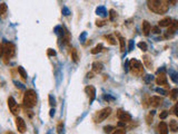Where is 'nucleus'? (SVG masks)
Here are the masks:
<instances>
[{
    "mask_svg": "<svg viewBox=\"0 0 178 134\" xmlns=\"http://www.w3.org/2000/svg\"><path fill=\"white\" fill-rule=\"evenodd\" d=\"M148 9L156 15H164L169 8V2L166 0H149L147 1Z\"/></svg>",
    "mask_w": 178,
    "mask_h": 134,
    "instance_id": "obj_1",
    "label": "nucleus"
},
{
    "mask_svg": "<svg viewBox=\"0 0 178 134\" xmlns=\"http://www.w3.org/2000/svg\"><path fill=\"white\" fill-rule=\"evenodd\" d=\"M37 104V94L34 89H27L24 95V105L26 108H32Z\"/></svg>",
    "mask_w": 178,
    "mask_h": 134,
    "instance_id": "obj_2",
    "label": "nucleus"
},
{
    "mask_svg": "<svg viewBox=\"0 0 178 134\" xmlns=\"http://www.w3.org/2000/svg\"><path fill=\"white\" fill-rule=\"evenodd\" d=\"M15 54H16V46L10 41H5L3 43V60H5V63H8V59L13 57Z\"/></svg>",
    "mask_w": 178,
    "mask_h": 134,
    "instance_id": "obj_3",
    "label": "nucleus"
},
{
    "mask_svg": "<svg viewBox=\"0 0 178 134\" xmlns=\"http://www.w3.org/2000/svg\"><path fill=\"white\" fill-rule=\"evenodd\" d=\"M129 70L134 76H141L144 74V68H142V64L137 59H131L129 62Z\"/></svg>",
    "mask_w": 178,
    "mask_h": 134,
    "instance_id": "obj_4",
    "label": "nucleus"
},
{
    "mask_svg": "<svg viewBox=\"0 0 178 134\" xmlns=\"http://www.w3.org/2000/svg\"><path fill=\"white\" fill-rule=\"evenodd\" d=\"M110 114H112V108L110 107H105V108H103L101 111H99L96 114V116H95V122L96 123H100V122L105 121Z\"/></svg>",
    "mask_w": 178,
    "mask_h": 134,
    "instance_id": "obj_5",
    "label": "nucleus"
},
{
    "mask_svg": "<svg viewBox=\"0 0 178 134\" xmlns=\"http://www.w3.org/2000/svg\"><path fill=\"white\" fill-rule=\"evenodd\" d=\"M8 106H9L11 113L13 115H16V116H18L19 112H20V107H19V105L17 104V102H16V99L12 96L8 97Z\"/></svg>",
    "mask_w": 178,
    "mask_h": 134,
    "instance_id": "obj_6",
    "label": "nucleus"
},
{
    "mask_svg": "<svg viewBox=\"0 0 178 134\" xmlns=\"http://www.w3.org/2000/svg\"><path fill=\"white\" fill-rule=\"evenodd\" d=\"M117 117L122 121V122H129L131 121V115L129 113H127V112H125V111H122V110H118L117 111Z\"/></svg>",
    "mask_w": 178,
    "mask_h": 134,
    "instance_id": "obj_7",
    "label": "nucleus"
},
{
    "mask_svg": "<svg viewBox=\"0 0 178 134\" xmlns=\"http://www.w3.org/2000/svg\"><path fill=\"white\" fill-rule=\"evenodd\" d=\"M16 127H17L19 133L24 134L26 132V123H25L24 118H21V117H17L16 118Z\"/></svg>",
    "mask_w": 178,
    "mask_h": 134,
    "instance_id": "obj_8",
    "label": "nucleus"
},
{
    "mask_svg": "<svg viewBox=\"0 0 178 134\" xmlns=\"http://www.w3.org/2000/svg\"><path fill=\"white\" fill-rule=\"evenodd\" d=\"M156 83H157V85H159V86H166L167 87V76H166V74L165 73H160L157 75L156 77Z\"/></svg>",
    "mask_w": 178,
    "mask_h": 134,
    "instance_id": "obj_9",
    "label": "nucleus"
},
{
    "mask_svg": "<svg viewBox=\"0 0 178 134\" xmlns=\"http://www.w3.org/2000/svg\"><path fill=\"white\" fill-rule=\"evenodd\" d=\"M149 104L151 106H154V107H158V106L163 104V98L159 97V96H152V97H150Z\"/></svg>",
    "mask_w": 178,
    "mask_h": 134,
    "instance_id": "obj_10",
    "label": "nucleus"
},
{
    "mask_svg": "<svg viewBox=\"0 0 178 134\" xmlns=\"http://www.w3.org/2000/svg\"><path fill=\"white\" fill-rule=\"evenodd\" d=\"M85 91H86V93L88 94L89 96V102L91 103L95 99V97H96V89H95L94 86H87L85 88Z\"/></svg>",
    "mask_w": 178,
    "mask_h": 134,
    "instance_id": "obj_11",
    "label": "nucleus"
},
{
    "mask_svg": "<svg viewBox=\"0 0 178 134\" xmlns=\"http://www.w3.org/2000/svg\"><path fill=\"white\" fill-rule=\"evenodd\" d=\"M177 29H178V20H173L171 24H170V26L168 27L167 35H173Z\"/></svg>",
    "mask_w": 178,
    "mask_h": 134,
    "instance_id": "obj_12",
    "label": "nucleus"
},
{
    "mask_svg": "<svg viewBox=\"0 0 178 134\" xmlns=\"http://www.w3.org/2000/svg\"><path fill=\"white\" fill-rule=\"evenodd\" d=\"M171 21H173L171 18H169V17H165V18H163L161 20L158 21V26H159V27H169V26H170V24H171Z\"/></svg>",
    "mask_w": 178,
    "mask_h": 134,
    "instance_id": "obj_13",
    "label": "nucleus"
},
{
    "mask_svg": "<svg viewBox=\"0 0 178 134\" xmlns=\"http://www.w3.org/2000/svg\"><path fill=\"white\" fill-rule=\"evenodd\" d=\"M150 30H151L150 24L147 20H144V21H142V31H144V35H145V36H148Z\"/></svg>",
    "mask_w": 178,
    "mask_h": 134,
    "instance_id": "obj_14",
    "label": "nucleus"
},
{
    "mask_svg": "<svg viewBox=\"0 0 178 134\" xmlns=\"http://www.w3.org/2000/svg\"><path fill=\"white\" fill-rule=\"evenodd\" d=\"M103 69V66L101 63H99V62H95L94 64H93V70H94V73L96 74H99V73H101Z\"/></svg>",
    "mask_w": 178,
    "mask_h": 134,
    "instance_id": "obj_15",
    "label": "nucleus"
},
{
    "mask_svg": "<svg viewBox=\"0 0 178 134\" xmlns=\"http://www.w3.org/2000/svg\"><path fill=\"white\" fill-rule=\"evenodd\" d=\"M158 132L159 134H168V126L165 122H160L158 124Z\"/></svg>",
    "mask_w": 178,
    "mask_h": 134,
    "instance_id": "obj_16",
    "label": "nucleus"
},
{
    "mask_svg": "<svg viewBox=\"0 0 178 134\" xmlns=\"http://www.w3.org/2000/svg\"><path fill=\"white\" fill-rule=\"evenodd\" d=\"M142 60H144V65L145 67H147L148 69H151L152 68V62H151V58L149 56H144L142 57Z\"/></svg>",
    "mask_w": 178,
    "mask_h": 134,
    "instance_id": "obj_17",
    "label": "nucleus"
},
{
    "mask_svg": "<svg viewBox=\"0 0 178 134\" xmlns=\"http://www.w3.org/2000/svg\"><path fill=\"white\" fill-rule=\"evenodd\" d=\"M169 130L171 131V132H174V133H176L178 131V123L176 121H174V120H171L170 121V123H169Z\"/></svg>",
    "mask_w": 178,
    "mask_h": 134,
    "instance_id": "obj_18",
    "label": "nucleus"
},
{
    "mask_svg": "<svg viewBox=\"0 0 178 134\" xmlns=\"http://www.w3.org/2000/svg\"><path fill=\"white\" fill-rule=\"evenodd\" d=\"M177 96H178V88H174L169 92V97L171 101H176L177 99Z\"/></svg>",
    "mask_w": 178,
    "mask_h": 134,
    "instance_id": "obj_19",
    "label": "nucleus"
},
{
    "mask_svg": "<svg viewBox=\"0 0 178 134\" xmlns=\"http://www.w3.org/2000/svg\"><path fill=\"white\" fill-rule=\"evenodd\" d=\"M57 133L58 134H64V129H65V125L62 121H59L58 124H57Z\"/></svg>",
    "mask_w": 178,
    "mask_h": 134,
    "instance_id": "obj_20",
    "label": "nucleus"
},
{
    "mask_svg": "<svg viewBox=\"0 0 178 134\" xmlns=\"http://www.w3.org/2000/svg\"><path fill=\"white\" fill-rule=\"evenodd\" d=\"M18 73L20 74V76H21V78H22V81H26L27 79V73H26V70L24 69V67L21 66H18Z\"/></svg>",
    "mask_w": 178,
    "mask_h": 134,
    "instance_id": "obj_21",
    "label": "nucleus"
},
{
    "mask_svg": "<svg viewBox=\"0 0 178 134\" xmlns=\"http://www.w3.org/2000/svg\"><path fill=\"white\" fill-rule=\"evenodd\" d=\"M154 115H155V112H154V111H151V112H149V113L147 114V116H146V123H147L148 125H150L151 123H152Z\"/></svg>",
    "mask_w": 178,
    "mask_h": 134,
    "instance_id": "obj_22",
    "label": "nucleus"
},
{
    "mask_svg": "<svg viewBox=\"0 0 178 134\" xmlns=\"http://www.w3.org/2000/svg\"><path fill=\"white\" fill-rule=\"evenodd\" d=\"M103 46L101 45V44H98L96 47H94L93 49H91V54H98V53H100V51H103Z\"/></svg>",
    "mask_w": 178,
    "mask_h": 134,
    "instance_id": "obj_23",
    "label": "nucleus"
},
{
    "mask_svg": "<svg viewBox=\"0 0 178 134\" xmlns=\"http://www.w3.org/2000/svg\"><path fill=\"white\" fill-rule=\"evenodd\" d=\"M118 39H119V43H120V51H125V48H126V43H125V38L122 37L120 35H117Z\"/></svg>",
    "mask_w": 178,
    "mask_h": 134,
    "instance_id": "obj_24",
    "label": "nucleus"
},
{
    "mask_svg": "<svg viewBox=\"0 0 178 134\" xmlns=\"http://www.w3.org/2000/svg\"><path fill=\"white\" fill-rule=\"evenodd\" d=\"M71 58H73V60H74L75 63L78 62V58H79V56H78V51H77V49H76V48H71Z\"/></svg>",
    "mask_w": 178,
    "mask_h": 134,
    "instance_id": "obj_25",
    "label": "nucleus"
},
{
    "mask_svg": "<svg viewBox=\"0 0 178 134\" xmlns=\"http://www.w3.org/2000/svg\"><path fill=\"white\" fill-rule=\"evenodd\" d=\"M7 9H8V7H7V5L5 2L0 3V15H5L7 12Z\"/></svg>",
    "mask_w": 178,
    "mask_h": 134,
    "instance_id": "obj_26",
    "label": "nucleus"
},
{
    "mask_svg": "<svg viewBox=\"0 0 178 134\" xmlns=\"http://www.w3.org/2000/svg\"><path fill=\"white\" fill-rule=\"evenodd\" d=\"M138 47L140 48L141 50L146 51V50H147V44H146V43H144V41H140V43H138Z\"/></svg>",
    "mask_w": 178,
    "mask_h": 134,
    "instance_id": "obj_27",
    "label": "nucleus"
},
{
    "mask_svg": "<svg viewBox=\"0 0 178 134\" xmlns=\"http://www.w3.org/2000/svg\"><path fill=\"white\" fill-rule=\"evenodd\" d=\"M105 38L108 40V43L109 44H112V45H115L116 44V41H115V39H114L113 36H110V35H108V36H105Z\"/></svg>",
    "mask_w": 178,
    "mask_h": 134,
    "instance_id": "obj_28",
    "label": "nucleus"
},
{
    "mask_svg": "<svg viewBox=\"0 0 178 134\" xmlns=\"http://www.w3.org/2000/svg\"><path fill=\"white\" fill-rule=\"evenodd\" d=\"M114 129H115V127L112 126V125H107V126H105V127H103V131H105L106 133H110Z\"/></svg>",
    "mask_w": 178,
    "mask_h": 134,
    "instance_id": "obj_29",
    "label": "nucleus"
},
{
    "mask_svg": "<svg viewBox=\"0 0 178 134\" xmlns=\"http://www.w3.org/2000/svg\"><path fill=\"white\" fill-rule=\"evenodd\" d=\"M168 114H169V112H167V111H163L159 115V118L160 120H165V118L168 116Z\"/></svg>",
    "mask_w": 178,
    "mask_h": 134,
    "instance_id": "obj_30",
    "label": "nucleus"
},
{
    "mask_svg": "<svg viewBox=\"0 0 178 134\" xmlns=\"http://www.w3.org/2000/svg\"><path fill=\"white\" fill-rule=\"evenodd\" d=\"M113 134H126V130H125V129H118V130H116Z\"/></svg>",
    "mask_w": 178,
    "mask_h": 134,
    "instance_id": "obj_31",
    "label": "nucleus"
},
{
    "mask_svg": "<svg viewBox=\"0 0 178 134\" xmlns=\"http://www.w3.org/2000/svg\"><path fill=\"white\" fill-rule=\"evenodd\" d=\"M109 12H110V14H109V15H110V20H114L115 19V17H117V15H116V12H115V10L114 9H112Z\"/></svg>",
    "mask_w": 178,
    "mask_h": 134,
    "instance_id": "obj_32",
    "label": "nucleus"
},
{
    "mask_svg": "<svg viewBox=\"0 0 178 134\" xmlns=\"http://www.w3.org/2000/svg\"><path fill=\"white\" fill-rule=\"evenodd\" d=\"M47 55L48 56H55V55H56V51H55V50H52L51 48H49V49H48Z\"/></svg>",
    "mask_w": 178,
    "mask_h": 134,
    "instance_id": "obj_33",
    "label": "nucleus"
},
{
    "mask_svg": "<svg viewBox=\"0 0 178 134\" xmlns=\"http://www.w3.org/2000/svg\"><path fill=\"white\" fill-rule=\"evenodd\" d=\"M96 25L99 26V27H101V26L105 25V21H103V20H97V21H96Z\"/></svg>",
    "mask_w": 178,
    "mask_h": 134,
    "instance_id": "obj_34",
    "label": "nucleus"
},
{
    "mask_svg": "<svg viewBox=\"0 0 178 134\" xmlns=\"http://www.w3.org/2000/svg\"><path fill=\"white\" fill-rule=\"evenodd\" d=\"M0 57H3V44L0 43Z\"/></svg>",
    "mask_w": 178,
    "mask_h": 134,
    "instance_id": "obj_35",
    "label": "nucleus"
},
{
    "mask_svg": "<svg viewBox=\"0 0 178 134\" xmlns=\"http://www.w3.org/2000/svg\"><path fill=\"white\" fill-rule=\"evenodd\" d=\"M156 91H157L158 93H161L163 95H167V92H166V91H164V89H160V88H157Z\"/></svg>",
    "mask_w": 178,
    "mask_h": 134,
    "instance_id": "obj_36",
    "label": "nucleus"
},
{
    "mask_svg": "<svg viewBox=\"0 0 178 134\" xmlns=\"http://www.w3.org/2000/svg\"><path fill=\"white\" fill-rule=\"evenodd\" d=\"M49 102H50L49 104H50L51 106L55 105V99H52V96H49Z\"/></svg>",
    "mask_w": 178,
    "mask_h": 134,
    "instance_id": "obj_37",
    "label": "nucleus"
},
{
    "mask_svg": "<svg viewBox=\"0 0 178 134\" xmlns=\"http://www.w3.org/2000/svg\"><path fill=\"white\" fill-rule=\"evenodd\" d=\"M118 126H119V127H125V126H126V122H122V121H120V122H118Z\"/></svg>",
    "mask_w": 178,
    "mask_h": 134,
    "instance_id": "obj_38",
    "label": "nucleus"
},
{
    "mask_svg": "<svg viewBox=\"0 0 178 134\" xmlns=\"http://www.w3.org/2000/svg\"><path fill=\"white\" fill-rule=\"evenodd\" d=\"M152 30H154V32H155V34H159V32H160V30H159V28H158V27H154V28H152Z\"/></svg>",
    "mask_w": 178,
    "mask_h": 134,
    "instance_id": "obj_39",
    "label": "nucleus"
},
{
    "mask_svg": "<svg viewBox=\"0 0 178 134\" xmlns=\"http://www.w3.org/2000/svg\"><path fill=\"white\" fill-rule=\"evenodd\" d=\"M64 12H65L64 15H66V16H68V15H69V11H68L67 8H64Z\"/></svg>",
    "mask_w": 178,
    "mask_h": 134,
    "instance_id": "obj_40",
    "label": "nucleus"
},
{
    "mask_svg": "<svg viewBox=\"0 0 178 134\" xmlns=\"http://www.w3.org/2000/svg\"><path fill=\"white\" fill-rule=\"evenodd\" d=\"M87 77H88V78H93V73H88V74H87Z\"/></svg>",
    "mask_w": 178,
    "mask_h": 134,
    "instance_id": "obj_41",
    "label": "nucleus"
},
{
    "mask_svg": "<svg viewBox=\"0 0 178 134\" xmlns=\"http://www.w3.org/2000/svg\"><path fill=\"white\" fill-rule=\"evenodd\" d=\"M174 110H175V114L178 116V107L177 106H175V108H174Z\"/></svg>",
    "mask_w": 178,
    "mask_h": 134,
    "instance_id": "obj_42",
    "label": "nucleus"
},
{
    "mask_svg": "<svg viewBox=\"0 0 178 134\" xmlns=\"http://www.w3.org/2000/svg\"><path fill=\"white\" fill-rule=\"evenodd\" d=\"M55 115V110H51L50 111V116H54Z\"/></svg>",
    "mask_w": 178,
    "mask_h": 134,
    "instance_id": "obj_43",
    "label": "nucleus"
},
{
    "mask_svg": "<svg viewBox=\"0 0 178 134\" xmlns=\"http://www.w3.org/2000/svg\"><path fill=\"white\" fill-rule=\"evenodd\" d=\"M3 134H15V133H12V132H9V131H8V132H5Z\"/></svg>",
    "mask_w": 178,
    "mask_h": 134,
    "instance_id": "obj_44",
    "label": "nucleus"
},
{
    "mask_svg": "<svg viewBox=\"0 0 178 134\" xmlns=\"http://www.w3.org/2000/svg\"><path fill=\"white\" fill-rule=\"evenodd\" d=\"M176 106H177V107H178V103H177V105H176Z\"/></svg>",
    "mask_w": 178,
    "mask_h": 134,
    "instance_id": "obj_45",
    "label": "nucleus"
}]
</instances>
